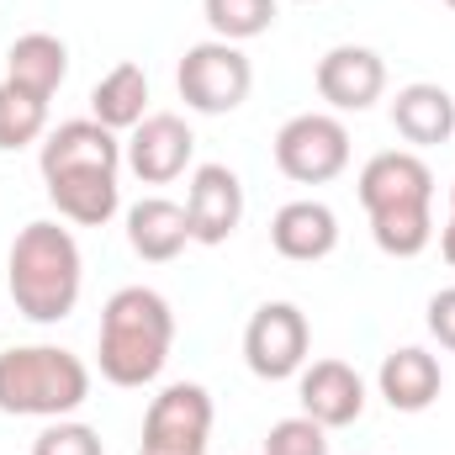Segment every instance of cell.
<instances>
[{
  "label": "cell",
  "instance_id": "obj_1",
  "mask_svg": "<svg viewBox=\"0 0 455 455\" xmlns=\"http://www.w3.org/2000/svg\"><path fill=\"white\" fill-rule=\"evenodd\" d=\"M5 286H11V302L27 323H64L85 291V259H80L75 233L48 223V218L27 223L11 238Z\"/></svg>",
  "mask_w": 455,
  "mask_h": 455
},
{
  "label": "cell",
  "instance_id": "obj_2",
  "mask_svg": "<svg viewBox=\"0 0 455 455\" xmlns=\"http://www.w3.org/2000/svg\"><path fill=\"white\" fill-rule=\"evenodd\" d=\"M175 344V313L154 286H122L101 307L96 360L112 387H148L159 381Z\"/></svg>",
  "mask_w": 455,
  "mask_h": 455
},
{
  "label": "cell",
  "instance_id": "obj_3",
  "mask_svg": "<svg viewBox=\"0 0 455 455\" xmlns=\"http://www.w3.org/2000/svg\"><path fill=\"white\" fill-rule=\"evenodd\" d=\"M91 397V365L64 344L0 349V413L11 419H69Z\"/></svg>",
  "mask_w": 455,
  "mask_h": 455
},
{
  "label": "cell",
  "instance_id": "obj_4",
  "mask_svg": "<svg viewBox=\"0 0 455 455\" xmlns=\"http://www.w3.org/2000/svg\"><path fill=\"white\" fill-rule=\"evenodd\" d=\"M175 91L191 112L202 116H228L238 112L254 91V64L238 43L223 37H207V43H191L175 64Z\"/></svg>",
  "mask_w": 455,
  "mask_h": 455
},
{
  "label": "cell",
  "instance_id": "obj_5",
  "mask_svg": "<svg viewBox=\"0 0 455 455\" xmlns=\"http://www.w3.org/2000/svg\"><path fill=\"white\" fill-rule=\"evenodd\" d=\"M275 170L297 186H329L349 170V127L334 112H297L275 132Z\"/></svg>",
  "mask_w": 455,
  "mask_h": 455
},
{
  "label": "cell",
  "instance_id": "obj_6",
  "mask_svg": "<svg viewBox=\"0 0 455 455\" xmlns=\"http://www.w3.org/2000/svg\"><path fill=\"white\" fill-rule=\"evenodd\" d=\"M212 440V392L196 381H170L143 413L138 455H207Z\"/></svg>",
  "mask_w": 455,
  "mask_h": 455
},
{
  "label": "cell",
  "instance_id": "obj_7",
  "mask_svg": "<svg viewBox=\"0 0 455 455\" xmlns=\"http://www.w3.org/2000/svg\"><path fill=\"white\" fill-rule=\"evenodd\" d=\"M307 349H313V329H307V313L297 302L254 307V318L243 329V365L259 381H291L307 365Z\"/></svg>",
  "mask_w": 455,
  "mask_h": 455
},
{
  "label": "cell",
  "instance_id": "obj_8",
  "mask_svg": "<svg viewBox=\"0 0 455 455\" xmlns=\"http://www.w3.org/2000/svg\"><path fill=\"white\" fill-rule=\"evenodd\" d=\"M191 154H196V132H191L186 116H175V112H148L132 132H127V143H122V164H127L143 186H170V180H180L186 164H191Z\"/></svg>",
  "mask_w": 455,
  "mask_h": 455
},
{
  "label": "cell",
  "instance_id": "obj_9",
  "mask_svg": "<svg viewBox=\"0 0 455 455\" xmlns=\"http://www.w3.org/2000/svg\"><path fill=\"white\" fill-rule=\"evenodd\" d=\"M313 85L318 96L334 107V112H371L387 91V64L376 48H360V43H339L318 59L313 69Z\"/></svg>",
  "mask_w": 455,
  "mask_h": 455
},
{
  "label": "cell",
  "instance_id": "obj_10",
  "mask_svg": "<svg viewBox=\"0 0 455 455\" xmlns=\"http://www.w3.org/2000/svg\"><path fill=\"white\" fill-rule=\"evenodd\" d=\"M186 218H191V243L218 249L243 223V180L228 164H196L191 191H186Z\"/></svg>",
  "mask_w": 455,
  "mask_h": 455
},
{
  "label": "cell",
  "instance_id": "obj_11",
  "mask_svg": "<svg viewBox=\"0 0 455 455\" xmlns=\"http://www.w3.org/2000/svg\"><path fill=\"white\" fill-rule=\"evenodd\" d=\"M355 186H360V207H365V212L435 202V170H429L413 148H381V154H371Z\"/></svg>",
  "mask_w": 455,
  "mask_h": 455
},
{
  "label": "cell",
  "instance_id": "obj_12",
  "mask_svg": "<svg viewBox=\"0 0 455 455\" xmlns=\"http://www.w3.org/2000/svg\"><path fill=\"white\" fill-rule=\"evenodd\" d=\"M297 397L302 413L323 429H349L365 413V381L349 360H313L297 371Z\"/></svg>",
  "mask_w": 455,
  "mask_h": 455
},
{
  "label": "cell",
  "instance_id": "obj_13",
  "mask_svg": "<svg viewBox=\"0 0 455 455\" xmlns=\"http://www.w3.org/2000/svg\"><path fill=\"white\" fill-rule=\"evenodd\" d=\"M37 170L43 175H59V170H122V143L96 116H75V122H59L43 138Z\"/></svg>",
  "mask_w": 455,
  "mask_h": 455
},
{
  "label": "cell",
  "instance_id": "obj_14",
  "mask_svg": "<svg viewBox=\"0 0 455 455\" xmlns=\"http://www.w3.org/2000/svg\"><path fill=\"white\" fill-rule=\"evenodd\" d=\"M270 249L281 259H297V265H318L339 249V218L329 202H286L275 218H270Z\"/></svg>",
  "mask_w": 455,
  "mask_h": 455
},
{
  "label": "cell",
  "instance_id": "obj_15",
  "mask_svg": "<svg viewBox=\"0 0 455 455\" xmlns=\"http://www.w3.org/2000/svg\"><path fill=\"white\" fill-rule=\"evenodd\" d=\"M122 170H59V175H43L48 186V202L59 207V218L75 228H107L122 207V186H116Z\"/></svg>",
  "mask_w": 455,
  "mask_h": 455
},
{
  "label": "cell",
  "instance_id": "obj_16",
  "mask_svg": "<svg viewBox=\"0 0 455 455\" xmlns=\"http://www.w3.org/2000/svg\"><path fill=\"white\" fill-rule=\"evenodd\" d=\"M376 387H381V397H387L392 413H424V408H435V397L445 387V371H440V360L429 349L403 344V349H392L381 360Z\"/></svg>",
  "mask_w": 455,
  "mask_h": 455
},
{
  "label": "cell",
  "instance_id": "obj_17",
  "mask_svg": "<svg viewBox=\"0 0 455 455\" xmlns=\"http://www.w3.org/2000/svg\"><path fill=\"white\" fill-rule=\"evenodd\" d=\"M5 80L37 101H53L59 85L69 80V48L64 37L53 32H21L11 48H5Z\"/></svg>",
  "mask_w": 455,
  "mask_h": 455
},
{
  "label": "cell",
  "instance_id": "obj_18",
  "mask_svg": "<svg viewBox=\"0 0 455 455\" xmlns=\"http://www.w3.org/2000/svg\"><path fill=\"white\" fill-rule=\"evenodd\" d=\"M127 243H132L138 259L170 265V259L191 243V218H186V207L170 202V196H143V202H132V207H127Z\"/></svg>",
  "mask_w": 455,
  "mask_h": 455
},
{
  "label": "cell",
  "instance_id": "obj_19",
  "mask_svg": "<svg viewBox=\"0 0 455 455\" xmlns=\"http://www.w3.org/2000/svg\"><path fill=\"white\" fill-rule=\"evenodd\" d=\"M392 127L403 143L413 148H435V143H451L455 132V101L445 85H429V80H413L392 96Z\"/></svg>",
  "mask_w": 455,
  "mask_h": 455
},
{
  "label": "cell",
  "instance_id": "obj_20",
  "mask_svg": "<svg viewBox=\"0 0 455 455\" xmlns=\"http://www.w3.org/2000/svg\"><path fill=\"white\" fill-rule=\"evenodd\" d=\"M91 116L101 127H112V132H132L148 116V75H143V64L127 59V64L107 69L96 80V91H91Z\"/></svg>",
  "mask_w": 455,
  "mask_h": 455
},
{
  "label": "cell",
  "instance_id": "obj_21",
  "mask_svg": "<svg viewBox=\"0 0 455 455\" xmlns=\"http://www.w3.org/2000/svg\"><path fill=\"white\" fill-rule=\"evenodd\" d=\"M371 238L381 254L392 259H413L435 243V202H413V207H387L371 212Z\"/></svg>",
  "mask_w": 455,
  "mask_h": 455
},
{
  "label": "cell",
  "instance_id": "obj_22",
  "mask_svg": "<svg viewBox=\"0 0 455 455\" xmlns=\"http://www.w3.org/2000/svg\"><path fill=\"white\" fill-rule=\"evenodd\" d=\"M37 138H48V101L16 91L11 80H0V154L32 148Z\"/></svg>",
  "mask_w": 455,
  "mask_h": 455
},
{
  "label": "cell",
  "instance_id": "obj_23",
  "mask_svg": "<svg viewBox=\"0 0 455 455\" xmlns=\"http://www.w3.org/2000/svg\"><path fill=\"white\" fill-rule=\"evenodd\" d=\"M202 16L212 37L223 43H249L275 27V0H202Z\"/></svg>",
  "mask_w": 455,
  "mask_h": 455
},
{
  "label": "cell",
  "instance_id": "obj_24",
  "mask_svg": "<svg viewBox=\"0 0 455 455\" xmlns=\"http://www.w3.org/2000/svg\"><path fill=\"white\" fill-rule=\"evenodd\" d=\"M259 455H329V429L313 424L307 413L281 419V424H270V435H265Z\"/></svg>",
  "mask_w": 455,
  "mask_h": 455
},
{
  "label": "cell",
  "instance_id": "obj_25",
  "mask_svg": "<svg viewBox=\"0 0 455 455\" xmlns=\"http://www.w3.org/2000/svg\"><path fill=\"white\" fill-rule=\"evenodd\" d=\"M32 455H107L101 435L80 419H48L32 440Z\"/></svg>",
  "mask_w": 455,
  "mask_h": 455
},
{
  "label": "cell",
  "instance_id": "obj_26",
  "mask_svg": "<svg viewBox=\"0 0 455 455\" xmlns=\"http://www.w3.org/2000/svg\"><path fill=\"white\" fill-rule=\"evenodd\" d=\"M424 323H429V334L455 355V286H445V291L429 297V318H424Z\"/></svg>",
  "mask_w": 455,
  "mask_h": 455
},
{
  "label": "cell",
  "instance_id": "obj_27",
  "mask_svg": "<svg viewBox=\"0 0 455 455\" xmlns=\"http://www.w3.org/2000/svg\"><path fill=\"white\" fill-rule=\"evenodd\" d=\"M440 254H445V265L455 270V218L445 228H440Z\"/></svg>",
  "mask_w": 455,
  "mask_h": 455
},
{
  "label": "cell",
  "instance_id": "obj_28",
  "mask_svg": "<svg viewBox=\"0 0 455 455\" xmlns=\"http://www.w3.org/2000/svg\"><path fill=\"white\" fill-rule=\"evenodd\" d=\"M451 218H455V186H451Z\"/></svg>",
  "mask_w": 455,
  "mask_h": 455
},
{
  "label": "cell",
  "instance_id": "obj_29",
  "mask_svg": "<svg viewBox=\"0 0 455 455\" xmlns=\"http://www.w3.org/2000/svg\"><path fill=\"white\" fill-rule=\"evenodd\" d=\"M445 5H451V11H455V0H445Z\"/></svg>",
  "mask_w": 455,
  "mask_h": 455
},
{
  "label": "cell",
  "instance_id": "obj_30",
  "mask_svg": "<svg viewBox=\"0 0 455 455\" xmlns=\"http://www.w3.org/2000/svg\"><path fill=\"white\" fill-rule=\"evenodd\" d=\"M302 5H313V0H302Z\"/></svg>",
  "mask_w": 455,
  "mask_h": 455
}]
</instances>
